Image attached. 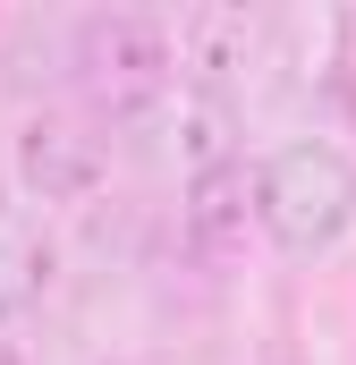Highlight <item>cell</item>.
I'll list each match as a JSON object with an SVG mask.
<instances>
[{
  "instance_id": "6da1fadb",
  "label": "cell",
  "mask_w": 356,
  "mask_h": 365,
  "mask_svg": "<svg viewBox=\"0 0 356 365\" xmlns=\"http://www.w3.org/2000/svg\"><path fill=\"white\" fill-rule=\"evenodd\" d=\"M68 86L93 102V128L153 119L178 86V26L153 9H93L68 26Z\"/></svg>"
},
{
  "instance_id": "7a4b0ae2",
  "label": "cell",
  "mask_w": 356,
  "mask_h": 365,
  "mask_svg": "<svg viewBox=\"0 0 356 365\" xmlns=\"http://www.w3.org/2000/svg\"><path fill=\"white\" fill-rule=\"evenodd\" d=\"M255 230L280 255H331L356 230V162L331 136H288L255 162Z\"/></svg>"
},
{
  "instance_id": "3957f363",
  "label": "cell",
  "mask_w": 356,
  "mask_h": 365,
  "mask_svg": "<svg viewBox=\"0 0 356 365\" xmlns=\"http://www.w3.org/2000/svg\"><path fill=\"white\" fill-rule=\"evenodd\" d=\"M9 162L34 204H93L110 179V136L77 110H26V128L9 136Z\"/></svg>"
},
{
  "instance_id": "277c9868",
  "label": "cell",
  "mask_w": 356,
  "mask_h": 365,
  "mask_svg": "<svg viewBox=\"0 0 356 365\" xmlns=\"http://www.w3.org/2000/svg\"><path fill=\"white\" fill-rule=\"evenodd\" d=\"M246 230H255V170L229 153V162H195L178 179V255L204 264V272H229L246 255Z\"/></svg>"
},
{
  "instance_id": "5b68a950",
  "label": "cell",
  "mask_w": 356,
  "mask_h": 365,
  "mask_svg": "<svg viewBox=\"0 0 356 365\" xmlns=\"http://www.w3.org/2000/svg\"><path fill=\"white\" fill-rule=\"evenodd\" d=\"M51 238L34 230V221H0V331L9 323H26L43 297H51Z\"/></svg>"
},
{
  "instance_id": "8992f818",
  "label": "cell",
  "mask_w": 356,
  "mask_h": 365,
  "mask_svg": "<svg viewBox=\"0 0 356 365\" xmlns=\"http://www.w3.org/2000/svg\"><path fill=\"white\" fill-rule=\"evenodd\" d=\"M280 365H288V357H280Z\"/></svg>"
}]
</instances>
